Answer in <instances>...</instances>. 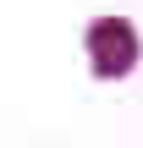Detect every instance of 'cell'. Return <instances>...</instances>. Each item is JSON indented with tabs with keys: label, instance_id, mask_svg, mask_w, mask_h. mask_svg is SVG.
<instances>
[{
	"label": "cell",
	"instance_id": "6da1fadb",
	"mask_svg": "<svg viewBox=\"0 0 143 148\" xmlns=\"http://www.w3.org/2000/svg\"><path fill=\"white\" fill-rule=\"evenodd\" d=\"M88 55H94V71H99V77H121V71H132V60H138V38H132L127 22H99V27L88 33Z\"/></svg>",
	"mask_w": 143,
	"mask_h": 148
}]
</instances>
